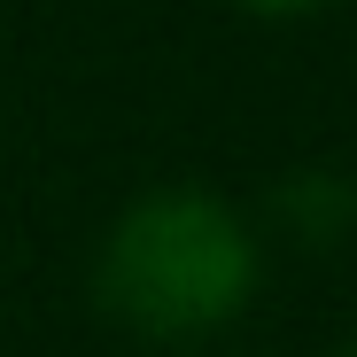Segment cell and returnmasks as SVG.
I'll list each match as a JSON object with an SVG mask.
<instances>
[{"mask_svg": "<svg viewBox=\"0 0 357 357\" xmlns=\"http://www.w3.org/2000/svg\"><path fill=\"white\" fill-rule=\"evenodd\" d=\"M257 295V241L218 195L163 187L116 218L101 249V303L148 342H195Z\"/></svg>", "mask_w": 357, "mask_h": 357, "instance_id": "6da1fadb", "label": "cell"}, {"mask_svg": "<svg viewBox=\"0 0 357 357\" xmlns=\"http://www.w3.org/2000/svg\"><path fill=\"white\" fill-rule=\"evenodd\" d=\"M272 218H280V225H287L303 249H326V241H342V233L357 225V187H349L342 171L311 163V171L280 178V195H272Z\"/></svg>", "mask_w": 357, "mask_h": 357, "instance_id": "7a4b0ae2", "label": "cell"}, {"mask_svg": "<svg viewBox=\"0 0 357 357\" xmlns=\"http://www.w3.org/2000/svg\"><path fill=\"white\" fill-rule=\"evenodd\" d=\"M241 8H257V16H311V8H326V0H241Z\"/></svg>", "mask_w": 357, "mask_h": 357, "instance_id": "3957f363", "label": "cell"}, {"mask_svg": "<svg viewBox=\"0 0 357 357\" xmlns=\"http://www.w3.org/2000/svg\"><path fill=\"white\" fill-rule=\"evenodd\" d=\"M342 357H357V334H349V349H342Z\"/></svg>", "mask_w": 357, "mask_h": 357, "instance_id": "277c9868", "label": "cell"}]
</instances>
